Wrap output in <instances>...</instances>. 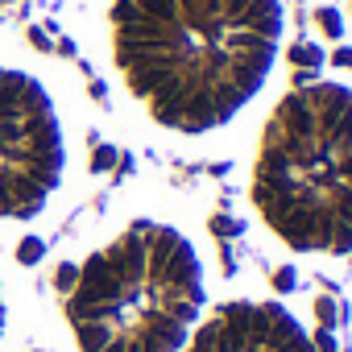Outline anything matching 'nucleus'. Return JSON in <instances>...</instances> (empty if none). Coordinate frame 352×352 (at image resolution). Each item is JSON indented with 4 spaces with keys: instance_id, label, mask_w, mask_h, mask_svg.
<instances>
[{
    "instance_id": "f03ea898",
    "label": "nucleus",
    "mask_w": 352,
    "mask_h": 352,
    "mask_svg": "<svg viewBox=\"0 0 352 352\" xmlns=\"http://www.w3.org/2000/svg\"><path fill=\"white\" fill-rule=\"evenodd\" d=\"M34 278L50 352H183L220 294V257L187 191L137 179L91 208Z\"/></svg>"
},
{
    "instance_id": "7ed1b4c3",
    "label": "nucleus",
    "mask_w": 352,
    "mask_h": 352,
    "mask_svg": "<svg viewBox=\"0 0 352 352\" xmlns=\"http://www.w3.org/2000/svg\"><path fill=\"white\" fill-rule=\"evenodd\" d=\"M100 100L30 25H0V249L67 228L100 191Z\"/></svg>"
},
{
    "instance_id": "20e7f679",
    "label": "nucleus",
    "mask_w": 352,
    "mask_h": 352,
    "mask_svg": "<svg viewBox=\"0 0 352 352\" xmlns=\"http://www.w3.org/2000/svg\"><path fill=\"white\" fill-rule=\"evenodd\" d=\"M245 199L257 232L294 261L352 257V83H286L257 120Z\"/></svg>"
},
{
    "instance_id": "39448f33",
    "label": "nucleus",
    "mask_w": 352,
    "mask_h": 352,
    "mask_svg": "<svg viewBox=\"0 0 352 352\" xmlns=\"http://www.w3.org/2000/svg\"><path fill=\"white\" fill-rule=\"evenodd\" d=\"M183 352H319L311 323L270 290L216 294Z\"/></svg>"
},
{
    "instance_id": "423d86ee",
    "label": "nucleus",
    "mask_w": 352,
    "mask_h": 352,
    "mask_svg": "<svg viewBox=\"0 0 352 352\" xmlns=\"http://www.w3.org/2000/svg\"><path fill=\"white\" fill-rule=\"evenodd\" d=\"M38 340V278L30 261L0 249V352H25Z\"/></svg>"
},
{
    "instance_id": "f257e3e1",
    "label": "nucleus",
    "mask_w": 352,
    "mask_h": 352,
    "mask_svg": "<svg viewBox=\"0 0 352 352\" xmlns=\"http://www.w3.org/2000/svg\"><path fill=\"white\" fill-rule=\"evenodd\" d=\"M79 50L112 124L162 153H220L274 91L286 0H87Z\"/></svg>"
}]
</instances>
